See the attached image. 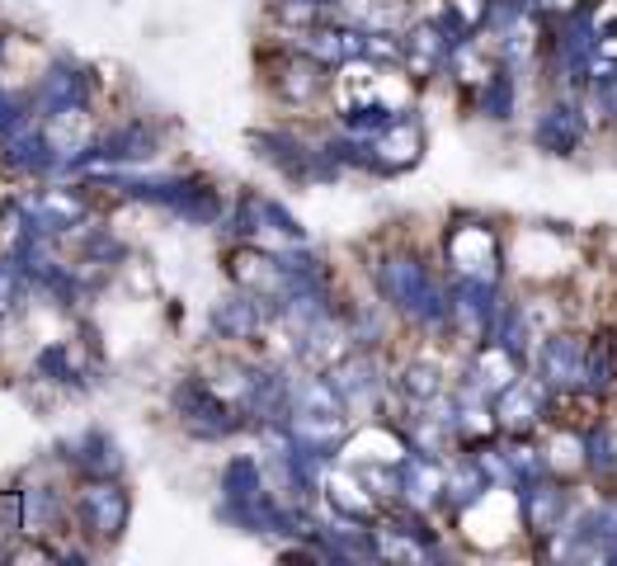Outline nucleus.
Segmentation results:
<instances>
[{
	"instance_id": "obj_2",
	"label": "nucleus",
	"mask_w": 617,
	"mask_h": 566,
	"mask_svg": "<svg viewBox=\"0 0 617 566\" xmlns=\"http://www.w3.org/2000/svg\"><path fill=\"white\" fill-rule=\"evenodd\" d=\"M453 260L467 279H491L499 264V241L485 232V226H462L453 236Z\"/></svg>"
},
{
	"instance_id": "obj_1",
	"label": "nucleus",
	"mask_w": 617,
	"mask_h": 566,
	"mask_svg": "<svg viewBox=\"0 0 617 566\" xmlns=\"http://www.w3.org/2000/svg\"><path fill=\"white\" fill-rule=\"evenodd\" d=\"M538 373H542V387H556V392H576L590 382V349L570 335H552L542 345V359H538Z\"/></svg>"
},
{
	"instance_id": "obj_4",
	"label": "nucleus",
	"mask_w": 617,
	"mask_h": 566,
	"mask_svg": "<svg viewBox=\"0 0 617 566\" xmlns=\"http://www.w3.org/2000/svg\"><path fill=\"white\" fill-rule=\"evenodd\" d=\"M542 406H547V396H542L538 382H509V387L499 392L495 420L505 424V430H528V424H538Z\"/></svg>"
},
{
	"instance_id": "obj_10",
	"label": "nucleus",
	"mask_w": 617,
	"mask_h": 566,
	"mask_svg": "<svg viewBox=\"0 0 617 566\" xmlns=\"http://www.w3.org/2000/svg\"><path fill=\"white\" fill-rule=\"evenodd\" d=\"M547 5H576V0H547Z\"/></svg>"
},
{
	"instance_id": "obj_3",
	"label": "nucleus",
	"mask_w": 617,
	"mask_h": 566,
	"mask_svg": "<svg viewBox=\"0 0 617 566\" xmlns=\"http://www.w3.org/2000/svg\"><path fill=\"white\" fill-rule=\"evenodd\" d=\"M580 137H584V119H580V109H570V104H556L538 119V147L552 156H570L580 147Z\"/></svg>"
},
{
	"instance_id": "obj_8",
	"label": "nucleus",
	"mask_w": 617,
	"mask_h": 566,
	"mask_svg": "<svg viewBox=\"0 0 617 566\" xmlns=\"http://www.w3.org/2000/svg\"><path fill=\"white\" fill-rule=\"evenodd\" d=\"M509 76H505V71H499V76L491 81V95H485V113H491V119H505V113H509Z\"/></svg>"
},
{
	"instance_id": "obj_6",
	"label": "nucleus",
	"mask_w": 617,
	"mask_h": 566,
	"mask_svg": "<svg viewBox=\"0 0 617 566\" xmlns=\"http://www.w3.org/2000/svg\"><path fill=\"white\" fill-rule=\"evenodd\" d=\"M509 382H514V359L505 354V345L485 349L481 359H477V387L481 392H505Z\"/></svg>"
},
{
	"instance_id": "obj_7",
	"label": "nucleus",
	"mask_w": 617,
	"mask_h": 566,
	"mask_svg": "<svg viewBox=\"0 0 617 566\" xmlns=\"http://www.w3.org/2000/svg\"><path fill=\"white\" fill-rule=\"evenodd\" d=\"M584 448H590V467H599V472H613L617 467V439L613 434L599 430V434L584 439Z\"/></svg>"
},
{
	"instance_id": "obj_9",
	"label": "nucleus",
	"mask_w": 617,
	"mask_h": 566,
	"mask_svg": "<svg viewBox=\"0 0 617 566\" xmlns=\"http://www.w3.org/2000/svg\"><path fill=\"white\" fill-rule=\"evenodd\" d=\"M613 382V359H608V349H599L594 359H590V382H584V387H594V392H604Z\"/></svg>"
},
{
	"instance_id": "obj_5",
	"label": "nucleus",
	"mask_w": 617,
	"mask_h": 566,
	"mask_svg": "<svg viewBox=\"0 0 617 566\" xmlns=\"http://www.w3.org/2000/svg\"><path fill=\"white\" fill-rule=\"evenodd\" d=\"M523 509H528V524L538 533H556L566 519V491L552 487V481H528V495H523Z\"/></svg>"
}]
</instances>
